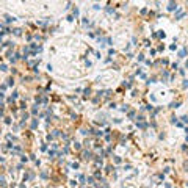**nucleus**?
<instances>
[{"mask_svg": "<svg viewBox=\"0 0 188 188\" xmlns=\"http://www.w3.org/2000/svg\"><path fill=\"white\" fill-rule=\"evenodd\" d=\"M187 3H188V0H187Z\"/></svg>", "mask_w": 188, "mask_h": 188, "instance_id": "nucleus-2", "label": "nucleus"}, {"mask_svg": "<svg viewBox=\"0 0 188 188\" xmlns=\"http://www.w3.org/2000/svg\"><path fill=\"white\" fill-rule=\"evenodd\" d=\"M174 8H176V5H174V2H171V3H169V6H168V9H169V11H173Z\"/></svg>", "mask_w": 188, "mask_h": 188, "instance_id": "nucleus-1", "label": "nucleus"}]
</instances>
